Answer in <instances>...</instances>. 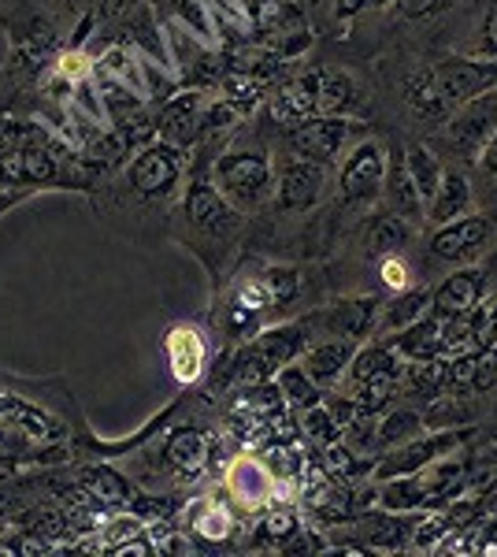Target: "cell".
<instances>
[{
    "label": "cell",
    "mask_w": 497,
    "mask_h": 557,
    "mask_svg": "<svg viewBox=\"0 0 497 557\" xmlns=\"http://www.w3.org/2000/svg\"><path fill=\"white\" fill-rule=\"evenodd\" d=\"M212 178L238 215H252L275 197V168L264 149H231L215 157Z\"/></svg>",
    "instance_id": "obj_1"
},
{
    "label": "cell",
    "mask_w": 497,
    "mask_h": 557,
    "mask_svg": "<svg viewBox=\"0 0 497 557\" xmlns=\"http://www.w3.org/2000/svg\"><path fill=\"white\" fill-rule=\"evenodd\" d=\"M472 424L464 428H438V431H423V435L409 438L401 446H390V450L375 454V469H372V483L383 480H397V475H412L420 472L423 465H431L442 454H453L460 443L472 438Z\"/></svg>",
    "instance_id": "obj_2"
},
{
    "label": "cell",
    "mask_w": 497,
    "mask_h": 557,
    "mask_svg": "<svg viewBox=\"0 0 497 557\" xmlns=\"http://www.w3.org/2000/svg\"><path fill=\"white\" fill-rule=\"evenodd\" d=\"M386 146L378 138L357 141L338 164V194L346 205H375L383 197L386 178Z\"/></svg>",
    "instance_id": "obj_3"
},
{
    "label": "cell",
    "mask_w": 497,
    "mask_h": 557,
    "mask_svg": "<svg viewBox=\"0 0 497 557\" xmlns=\"http://www.w3.org/2000/svg\"><path fill=\"white\" fill-rule=\"evenodd\" d=\"M178 178H183V149L167 146V141H149L138 149V157L126 168V183L138 197L146 201H167L178 190Z\"/></svg>",
    "instance_id": "obj_4"
},
{
    "label": "cell",
    "mask_w": 497,
    "mask_h": 557,
    "mask_svg": "<svg viewBox=\"0 0 497 557\" xmlns=\"http://www.w3.org/2000/svg\"><path fill=\"white\" fill-rule=\"evenodd\" d=\"M364 134L357 120H346V115H312V120L297 123L290 131V146L301 157L315 160V164L331 168L338 164L341 157L349 152V141Z\"/></svg>",
    "instance_id": "obj_5"
},
{
    "label": "cell",
    "mask_w": 497,
    "mask_h": 557,
    "mask_svg": "<svg viewBox=\"0 0 497 557\" xmlns=\"http://www.w3.org/2000/svg\"><path fill=\"white\" fill-rule=\"evenodd\" d=\"M323 190H327V168L315 164V160L301 157V152H286L278 160L275 172V201L286 212H309L320 205Z\"/></svg>",
    "instance_id": "obj_6"
},
{
    "label": "cell",
    "mask_w": 497,
    "mask_h": 557,
    "mask_svg": "<svg viewBox=\"0 0 497 557\" xmlns=\"http://www.w3.org/2000/svg\"><path fill=\"white\" fill-rule=\"evenodd\" d=\"M435 83L442 89V101L449 104V112L464 108L475 97L497 89V57L490 60H442L431 67Z\"/></svg>",
    "instance_id": "obj_7"
},
{
    "label": "cell",
    "mask_w": 497,
    "mask_h": 557,
    "mask_svg": "<svg viewBox=\"0 0 497 557\" xmlns=\"http://www.w3.org/2000/svg\"><path fill=\"white\" fill-rule=\"evenodd\" d=\"M223 487H227L234 506H241L246 513H260L271 502H278V480L275 472L268 469V461L260 454H238L227 465V475H223Z\"/></svg>",
    "instance_id": "obj_8"
},
{
    "label": "cell",
    "mask_w": 497,
    "mask_h": 557,
    "mask_svg": "<svg viewBox=\"0 0 497 557\" xmlns=\"http://www.w3.org/2000/svg\"><path fill=\"white\" fill-rule=\"evenodd\" d=\"M186 215L197 231H204V235H212V238L231 235L241 220V215L227 205V197L220 194L212 172H197L194 183L186 186Z\"/></svg>",
    "instance_id": "obj_9"
},
{
    "label": "cell",
    "mask_w": 497,
    "mask_h": 557,
    "mask_svg": "<svg viewBox=\"0 0 497 557\" xmlns=\"http://www.w3.org/2000/svg\"><path fill=\"white\" fill-rule=\"evenodd\" d=\"M312 320H297V323H283V327H268V331H257L249 338L246 349L257 357L260 364L268 368V375H275L283 364L290 361H301V354L312 346Z\"/></svg>",
    "instance_id": "obj_10"
},
{
    "label": "cell",
    "mask_w": 497,
    "mask_h": 557,
    "mask_svg": "<svg viewBox=\"0 0 497 557\" xmlns=\"http://www.w3.org/2000/svg\"><path fill=\"white\" fill-rule=\"evenodd\" d=\"M208 108V94L201 89H186V94H171L157 115V138L175 149H189L201 138V115Z\"/></svg>",
    "instance_id": "obj_11"
},
{
    "label": "cell",
    "mask_w": 497,
    "mask_h": 557,
    "mask_svg": "<svg viewBox=\"0 0 497 557\" xmlns=\"http://www.w3.org/2000/svg\"><path fill=\"white\" fill-rule=\"evenodd\" d=\"M378 309H383V301L368 294V298H341L338 305H331V309L312 312L309 320H312L315 331H323V335L349 338V343H364V338H372Z\"/></svg>",
    "instance_id": "obj_12"
},
{
    "label": "cell",
    "mask_w": 497,
    "mask_h": 557,
    "mask_svg": "<svg viewBox=\"0 0 497 557\" xmlns=\"http://www.w3.org/2000/svg\"><path fill=\"white\" fill-rule=\"evenodd\" d=\"M497 131V89L475 97L464 108H457V115H449V141L464 152V157H479L483 146L490 141V134Z\"/></svg>",
    "instance_id": "obj_13"
},
{
    "label": "cell",
    "mask_w": 497,
    "mask_h": 557,
    "mask_svg": "<svg viewBox=\"0 0 497 557\" xmlns=\"http://www.w3.org/2000/svg\"><path fill=\"white\" fill-rule=\"evenodd\" d=\"M490 294V272L486 268H464L431 290V312L435 317H464Z\"/></svg>",
    "instance_id": "obj_14"
},
{
    "label": "cell",
    "mask_w": 497,
    "mask_h": 557,
    "mask_svg": "<svg viewBox=\"0 0 497 557\" xmlns=\"http://www.w3.org/2000/svg\"><path fill=\"white\" fill-rule=\"evenodd\" d=\"M320 78H323L320 67L286 78V83L271 94V115L290 131L297 127V123L320 115Z\"/></svg>",
    "instance_id": "obj_15"
},
{
    "label": "cell",
    "mask_w": 497,
    "mask_h": 557,
    "mask_svg": "<svg viewBox=\"0 0 497 557\" xmlns=\"http://www.w3.org/2000/svg\"><path fill=\"white\" fill-rule=\"evenodd\" d=\"M490 242V220L483 215H460L453 223H442L431 238V253L438 260H449V264H460V260H475Z\"/></svg>",
    "instance_id": "obj_16"
},
{
    "label": "cell",
    "mask_w": 497,
    "mask_h": 557,
    "mask_svg": "<svg viewBox=\"0 0 497 557\" xmlns=\"http://www.w3.org/2000/svg\"><path fill=\"white\" fill-rule=\"evenodd\" d=\"M442 331H446V317L427 312V317L412 320L409 327L375 338V343H383L397 361H442Z\"/></svg>",
    "instance_id": "obj_17"
},
{
    "label": "cell",
    "mask_w": 497,
    "mask_h": 557,
    "mask_svg": "<svg viewBox=\"0 0 497 557\" xmlns=\"http://www.w3.org/2000/svg\"><path fill=\"white\" fill-rule=\"evenodd\" d=\"M164 354H167L171 380H175L178 386H194L204 375L208 346H204V335L194 327V323H175V327L167 331Z\"/></svg>",
    "instance_id": "obj_18"
},
{
    "label": "cell",
    "mask_w": 497,
    "mask_h": 557,
    "mask_svg": "<svg viewBox=\"0 0 497 557\" xmlns=\"http://www.w3.org/2000/svg\"><path fill=\"white\" fill-rule=\"evenodd\" d=\"M383 201H386V212L409 220L412 227H423V223H427V205H423L420 190H415V183H412V175H409V164H405V152H394V157H386Z\"/></svg>",
    "instance_id": "obj_19"
},
{
    "label": "cell",
    "mask_w": 497,
    "mask_h": 557,
    "mask_svg": "<svg viewBox=\"0 0 497 557\" xmlns=\"http://www.w3.org/2000/svg\"><path fill=\"white\" fill-rule=\"evenodd\" d=\"M352 535L368 546V550H401L409 546L412 520H401L394 509H364V513L352 517Z\"/></svg>",
    "instance_id": "obj_20"
},
{
    "label": "cell",
    "mask_w": 497,
    "mask_h": 557,
    "mask_svg": "<svg viewBox=\"0 0 497 557\" xmlns=\"http://www.w3.org/2000/svg\"><path fill=\"white\" fill-rule=\"evenodd\" d=\"M352 354H357V343H349V338H320V343H312L309 349L301 354V364L305 372L312 375L315 383L327 391L331 383H338L341 375H346V368L352 361Z\"/></svg>",
    "instance_id": "obj_21"
},
{
    "label": "cell",
    "mask_w": 497,
    "mask_h": 557,
    "mask_svg": "<svg viewBox=\"0 0 497 557\" xmlns=\"http://www.w3.org/2000/svg\"><path fill=\"white\" fill-rule=\"evenodd\" d=\"M164 461L171 472L186 475V480H197L208 461H212V443H208V435H201L197 428H178L167 435L164 443Z\"/></svg>",
    "instance_id": "obj_22"
},
{
    "label": "cell",
    "mask_w": 497,
    "mask_h": 557,
    "mask_svg": "<svg viewBox=\"0 0 497 557\" xmlns=\"http://www.w3.org/2000/svg\"><path fill=\"white\" fill-rule=\"evenodd\" d=\"M427 312H431V290H427V286H409V290H397L394 298L378 309L372 338L394 335V331L409 327L412 320L427 317Z\"/></svg>",
    "instance_id": "obj_23"
},
{
    "label": "cell",
    "mask_w": 497,
    "mask_h": 557,
    "mask_svg": "<svg viewBox=\"0 0 497 557\" xmlns=\"http://www.w3.org/2000/svg\"><path fill=\"white\" fill-rule=\"evenodd\" d=\"M412 235H415V227L409 220H401V215H394V212H378L368 220V227H364V249H368V257L383 260L390 253L409 249Z\"/></svg>",
    "instance_id": "obj_24"
},
{
    "label": "cell",
    "mask_w": 497,
    "mask_h": 557,
    "mask_svg": "<svg viewBox=\"0 0 497 557\" xmlns=\"http://www.w3.org/2000/svg\"><path fill=\"white\" fill-rule=\"evenodd\" d=\"M397 394L431 406V401L446 394V361H401Z\"/></svg>",
    "instance_id": "obj_25"
},
{
    "label": "cell",
    "mask_w": 497,
    "mask_h": 557,
    "mask_svg": "<svg viewBox=\"0 0 497 557\" xmlns=\"http://www.w3.org/2000/svg\"><path fill=\"white\" fill-rule=\"evenodd\" d=\"M186 532H194L201 543H227L234 535V513L223 502H212V498H197L189 502L186 509Z\"/></svg>",
    "instance_id": "obj_26"
},
{
    "label": "cell",
    "mask_w": 497,
    "mask_h": 557,
    "mask_svg": "<svg viewBox=\"0 0 497 557\" xmlns=\"http://www.w3.org/2000/svg\"><path fill=\"white\" fill-rule=\"evenodd\" d=\"M431 223L435 227H442V223H453L460 220V215H468V209H472V183H468L460 172H442V183L435 197H431Z\"/></svg>",
    "instance_id": "obj_27"
},
{
    "label": "cell",
    "mask_w": 497,
    "mask_h": 557,
    "mask_svg": "<svg viewBox=\"0 0 497 557\" xmlns=\"http://www.w3.org/2000/svg\"><path fill=\"white\" fill-rule=\"evenodd\" d=\"M257 543L252 546H264V550H283L286 543L294 539L297 528L305 524V517L297 513L290 502H271L268 509L257 513Z\"/></svg>",
    "instance_id": "obj_28"
},
{
    "label": "cell",
    "mask_w": 497,
    "mask_h": 557,
    "mask_svg": "<svg viewBox=\"0 0 497 557\" xmlns=\"http://www.w3.org/2000/svg\"><path fill=\"white\" fill-rule=\"evenodd\" d=\"M271 380L278 383V391H283V401H286V409H290V412L309 409V406H315V401H323V394H327L309 372H305L301 361L283 364L275 375H271Z\"/></svg>",
    "instance_id": "obj_29"
},
{
    "label": "cell",
    "mask_w": 497,
    "mask_h": 557,
    "mask_svg": "<svg viewBox=\"0 0 497 557\" xmlns=\"http://www.w3.org/2000/svg\"><path fill=\"white\" fill-rule=\"evenodd\" d=\"M315 461L323 465V472L334 475V480H341V483L372 480V469H375V457H360L357 450H349L341 438H334L331 446H323Z\"/></svg>",
    "instance_id": "obj_30"
},
{
    "label": "cell",
    "mask_w": 497,
    "mask_h": 557,
    "mask_svg": "<svg viewBox=\"0 0 497 557\" xmlns=\"http://www.w3.org/2000/svg\"><path fill=\"white\" fill-rule=\"evenodd\" d=\"M97 75H108L115 83H123L126 89L141 94L149 101V89H146V71H141V52L138 49H123V45H112V49L101 57V64L94 67Z\"/></svg>",
    "instance_id": "obj_31"
},
{
    "label": "cell",
    "mask_w": 497,
    "mask_h": 557,
    "mask_svg": "<svg viewBox=\"0 0 497 557\" xmlns=\"http://www.w3.org/2000/svg\"><path fill=\"white\" fill-rule=\"evenodd\" d=\"M78 483H83L86 494L97 502V506H126L134 494L131 483H126L115 469H108V465H89V469L78 472Z\"/></svg>",
    "instance_id": "obj_32"
},
{
    "label": "cell",
    "mask_w": 497,
    "mask_h": 557,
    "mask_svg": "<svg viewBox=\"0 0 497 557\" xmlns=\"http://www.w3.org/2000/svg\"><path fill=\"white\" fill-rule=\"evenodd\" d=\"M423 431H427V420H423V412H415V409H390L386 417H378V424H375V454L390 450V446L409 443V438L423 435Z\"/></svg>",
    "instance_id": "obj_33"
},
{
    "label": "cell",
    "mask_w": 497,
    "mask_h": 557,
    "mask_svg": "<svg viewBox=\"0 0 497 557\" xmlns=\"http://www.w3.org/2000/svg\"><path fill=\"white\" fill-rule=\"evenodd\" d=\"M405 101L412 104L415 115H423V120H449V104L442 101V89L435 83V75L427 71H415V75H409V83H405Z\"/></svg>",
    "instance_id": "obj_34"
},
{
    "label": "cell",
    "mask_w": 497,
    "mask_h": 557,
    "mask_svg": "<svg viewBox=\"0 0 497 557\" xmlns=\"http://www.w3.org/2000/svg\"><path fill=\"white\" fill-rule=\"evenodd\" d=\"M294 420H297V435H301V443L315 446V450H323V446H331L334 438H338V424H334L327 401H315V406H309V409H297Z\"/></svg>",
    "instance_id": "obj_35"
},
{
    "label": "cell",
    "mask_w": 497,
    "mask_h": 557,
    "mask_svg": "<svg viewBox=\"0 0 497 557\" xmlns=\"http://www.w3.org/2000/svg\"><path fill=\"white\" fill-rule=\"evenodd\" d=\"M405 164H409V175H412L415 190H420L423 205H427L431 197H435L438 183H442V172H446V168H442L435 152H431L427 146H420V141H412V146L405 149Z\"/></svg>",
    "instance_id": "obj_36"
},
{
    "label": "cell",
    "mask_w": 497,
    "mask_h": 557,
    "mask_svg": "<svg viewBox=\"0 0 497 557\" xmlns=\"http://www.w3.org/2000/svg\"><path fill=\"white\" fill-rule=\"evenodd\" d=\"M360 101L357 83L346 71H323L320 78V115H346Z\"/></svg>",
    "instance_id": "obj_37"
},
{
    "label": "cell",
    "mask_w": 497,
    "mask_h": 557,
    "mask_svg": "<svg viewBox=\"0 0 497 557\" xmlns=\"http://www.w3.org/2000/svg\"><path fill=\"white\" fill-rule=\"evenodd\" d=\"M146 528H149L146 517L131 513V509H123V513H108V517H101V524H97V543H101V550H115V546L146 535Z\"/></svg>",
    "instance_id": "obj_38"
},
{
    "label": "cell",
    "mask_w": 497,
    "mask_h": 557,
    "mask_svg": "<svg viewBox=\"0 0 497 557\" xmlns=\"http://www.w3.org/2000/svg\"><path fill=\"white\" fill-rule=\"evenodd\" d=\"M249 20L257 30H264V34H294L297 8H290L286 0H252Z\"/></svg>",
    "instance_id": "obj_39"
},
{
    "label": "cell",
    "mask_w": 497,
    "mask_h": 557,
    "mask_svg": "<svg viewBox=\"0 0 497 557\" xmlns=\"http://www.w3.org/2000/svg\"><path fill=\"white\" fill-rule=\"evenodd\" d=\"M238 115H241V108L238 104H231L227 97L223 101H208L204 108V115H201V146H212V141H220V138H227V134L238 127Z\"/></svg>",
    "instance_id": "obj_40"
},
{
    "label": "cell",
    "mask_w": 497,
    "mask_h": 557,
    "mask_svg": "<svg viewBox=\"0 0 497 557\" xmlns=\"http://www.w3.org/2000/svg\"><path fill=\"white\" fill-rule=\"evenodd\" d=\"M175 12H178V20H183L189 30H194L197 41L212 45L215 34H212V15H208L204 0H175Z\"/></svg>",
    "instance_id": "obj_41"
},
{
    "label": "cell",
    "mask_w": 497,
    "mask_h": 557,
    "mask_svg": "<svg viewBox=\"0 0 497 557\" xmlns=\"http://www.w3.org/2000/svg\"><path fill=\"white\" fill-rule=\"evenodd\" d=\"M94 67L97 64L86 57L83 49H67V52H60V60H57V78L75 89L78 83H86V78L94 75Z\"/></svg>",
    "instance_id": "obj_42"
},
{
    "label": "cell",
    "mask_w": 497,
    "mask_h": 557,
    "mask_svg": "<svg viewBox=\"0 0 497 557\" xmlns=\"http://www.w3.org/2000/svg\"><path fill=\"white\" fill-rule=\"evenodd\" d=\"M378 278H383V286L390 294L397 290H409V283H412V268H409V260H405L401 253H390V257H383V264H378Z\"/></svg>",
    "instance_id": "obj_43"
},
{
    "label": "cell",
    "mask_w": 497,
    "mask_h": 557,
    "mask_svg": "<svg viewBox=\"0 0 497 557\" xmlns=\"http://www.w3.org/2000/svg\"><path fill=\"white\" fill-rule=\"evenodd\" d=\"M442 4V0H397V8H401L405 15H427V12H435V8Z\"/></svg>",
    "instance_id": "obj_44"
},
{
    "label": "cell",
    "mask_w": 497,
    "mask_h": 557,
    "mask_svg": "<svg viewBox=\"0 0 497 557\" xmlns=\"http://www.w3.org/2000/svg\"><path fill=\"white\" fill-rule=\"evenodd\" d=\"M479 168H483V172H490V175H497V131L490 134V141L483 146V152H479Z\"/></svg>",
    "instance_id": "obj_45"
},
{
    "label": "cell",
    "mask_w": 497,
    "mask_h": 557,
    "mask_svg": "<svg viewBox=\"0 0 497 557\" xmlns=\"http://www.w3.org/2000/svg\"><path fill=\"white\" fill-rule=\"evenodd\" d=\"M483 49L497 57V4L490 8V15H486V23H483Z\"/></svg>",
    "instance_id": "obj_46"
},
{
    "label": "cell",
    "mask_w": 497,
    "mask_h": 557,
    "mask_svg": "<svg viewBox=\"0 0 497 557\" xmlns=\"http://www.w3.org/2000/svg\"><path fill=\"white\" fill-rule=\"evenodd\" d=\"M360 4H364V0H341V4H338V15H352Z\"/></svg>",
    "instance_id": "obj_47"
},
{
    "label": "cell",
    "mask_w": 497,
    "mask_h": 557,
    "mask_svg": "<svg viewBox=\"0 0 497 557\" xmlns=\"http://www.w3.org/2000/svg\"><path fill=\"white\" fill-rule=\"evenodd\" d=\"M0 550H4V546H0Z\"/></svg>",
    "instance_id": "obj_48"
}]
</instances>
